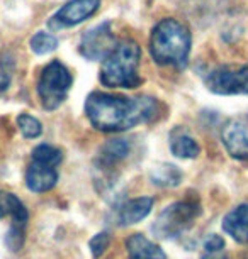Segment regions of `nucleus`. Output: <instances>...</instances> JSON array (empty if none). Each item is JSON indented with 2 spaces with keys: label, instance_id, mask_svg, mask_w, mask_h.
I'll list each match as a JSON object with an SVG mask.
<instances>
[{
  "label": "nucleus",
  "instance_id": "f257e3e1",
  "mask_svg": "<svg viewBox=\"0 0 248 259\" xmlns=\"http://www.w3.org/2000/svg\"><path fill=\"white\" fill-rule=\"evenodd\" d=\"M158 114V102L152 97L128 99L121 95L92 92L85 100V115L102 133H121L147 124Z\"/></svg>",
  "mask_w": 248,
  "mask_h": 259
},
{
  "label": "nucleus",
  "instance_id": "f03ea898",
  "mask_svg": "<svg viewBox=\"0 0 248 259\" xmlns=\"http://www.w3.org/2000/svg\"><path fill=\"white\" fill-rule=\"evenodd\" d=\"M191 32L175 19H163L153 27L150 37L152 58L162 66L186 68L191 55Z\"/></svg>",
  "mask_w": 248,
  "mask_h": 259
},
{
  "label": "nucleus",
  "instance_id": "7ed1b4c3",
  "mask_svg": "<svg viewBox=\"0 0 248 259\" xmlns=\"http://www.w3.org/2000/svg\"><path fill=\"white\" fill-rule=\"evenodd\" d=\"M141 50L133 39H124L102 61L99 80L109 89H136L141 83L138 75Z\"/></svg>",
  "mask_w": 248,
  "mask_h": 259
},
{
  "label": "nucleus",
  "instance_id": "20e7f679",
  "mask_svg": "<svg viewBox=\"0 0 248 259\" xmlns=\"http://www.w3.org/2000/svg\"><path fill=\"white\" fill-rule=\"evenodd\" d=\"M72 81H74L72 73L61 61L55 60L46 65L38 80V95H40L41 105L46 110L58 109L66 100Z\"/></svg>",
  "mask_w": 248,
  "mask_h": 259
},
{
  "label": "nucleus",
  "instance_id": "39448f33",
  "mask_svg": "<svg viewBox=\"0 0 248 259\" xmlns=\"http://www.w3.org/2000/svg\"><path fill=\"white\" fill-rule=\"evenodd\" d=\"M199 215V207L192 202H175L163 208L153 224L155 236L160 239H175L182 236Z\"/></svg>",
  "mask_w": 248,
  "mask_h": 259
},
{
  "label": "nucleus",
  "instance_id": "423d86ee",
  "mask_svg": "<svg viewBox=\"0 0 248 259\" xmlns=\"http://www.w3.org/2000/svg\"><path fill=\"white\" fill-rule=\"evenodd\" d=\"M206 87L218 95H248V65L221 66L207 73Z\"/></svg>",
  "mask_w": 248,
  "mask_h": 259
},
{
  "label": "nucleus",
  "instance_id": "0eeeda50",
  "mask_svg": "<svg viewBox=\"0 0 248 259\" xmlns=\"http://www.w3.org/2000/svg\"><path fill=\"white\" fill-rule=\"evenodd\" d=\"M118 46L113 31H111V21L97 24L95 27L89 29L80 39L79 51L85 60L90 61H104L114 48Z\"/></svg>",
  "mask_w": 248,
  "mask_h": 259
},
{
  "label": "nucleus",
  "instance_id": "6e6552de",
  "mask_svg": "<svg viewBox=\"0 0 248 259\" xmlns=\"http://www.w3.org/2000/svg\"><path fill=\"white\" fill-rule=\"evenodd\" d=\"M99 7H100V0H70V2L65 4V6L50 19L48 26H50L53 31L79 26V24H82L89 17L94 16V14L99 11Z\"/></svg>",
  "mask_w": 248,
  "mask_h": 259
},
{
  "label": "nucleus",
  "instance_id": "1a4fd4ad",
  "mask_svg": "<svg viewBox=\"0 0 248 259\" xmlns=\"http://www.w3.org/2000/svg\"><path fill=\"white\" fill-rule=\"evenodd\" d=\"M221 141L230 156L248 159V114L231 117L221 129Z\"/></svg>",
  "mask_w": 248,
  "mask_h": 259
},
{
  "label": "nucleus",
  "instance_id": "9d476101",
  "mask_svg": "<svg viewBox=\"0 0 248 259\" xmlns=\"http://www.w3.org/2000/svg\"><path fill=\"white\" fill-rule=\"evenodd\" d=\"M58 182V171L56 166L40 163V161H34L29 164L26 171V185L27 188L34 193H45L55 187Z\"/></svg>",
  "mask_w": 248,
  "mask_h": 259
},
{
  "label": "nucleus",
  "instance_id": "9b49d317",
  "mask_svg": "<svg viewBox=\"0 0 248 259\" xmlns=\"http://www.w3.org/2000/svg\"><path fill=\"white\" fill-rule=\"evenodd\" d=\"M223 231L236 242L248 244V203L238 205L223 219Z\"/></svg>",
  "mask_w": 248,
  "mask_h": 259
},
{
  "label": "nucleus",
  "instance_id": "f8f14e48",
  "mask_svg": "<svg viewBox=\"0 0 248 259\" xmlns=\"http://www.w3.org/2000/svg\"><path fill=\"white\" fill-rule=\"evenodd\" d=\"M126 247H128L129 259H167L163 249L147 239L143 234H133L126 241Z\"/></svg>",
  "mask_w": 248,
  "mask_h": 259
},
{
  "label": "nucleus",
  "instance_id": "ddd939ff",
  "mask_svg": "<svg viewBox=\"0 0 248 259\" xmlns=\"http://www.w3.org/2000/svg\"><path fill=\"white\" fill-rule=\"evenodd\" d=\"M153 208V198L152 197H138L123 205L119 212V221L123 226H133V224L141 222L147 219Z\"/></svg>",
  "mask_w": 248,
  "mask_h": 259
},
{
  "label": "nucleus",
  "instance_id": "4468645a",
  "mask_svg": "<svg viewBox=\"0 0 248 259\" xmlns=\"http://www.w3.org/2000/svg\"><path fill=\"white\" fill-rule=\"evenodd\" d=\"M4 217H12V226L26 229L27 210L14 193L0 192V219Z\"/></svg>",
  "mask_w": 248,
  "mask_h": 259
},
{
  "label": "nucleus",
  "instance_id": "2eb2a0df",
  "mask_svg": "<svg viewBox=\"0 0 248 259\" xmlns=\"http://www.w3.org/2000/svg\"><path fill=\"white\" fill-rule=\"evenodd\" d=\"M150 180L163 188H173L179 187L182 182V171L177 168L175 164L168 163H160L157 166H153L150 171Z\"/></svg>",
  "mask_w": 248,
  "mask_h": 259
},
{
  "label": "nucleus",
  "instance_id": "dca6fc26",
  "mask_svg": "<svg viewBox=\"0 0 248 259\" xmlns=\"http://www.w3.org/2000/svg\"><path fill=\"white\" fill-rule=\"evenodd\" d=\"M170 151L173 156L182 159H192L197 158L201 153V148L196 143V139H192L191 136L186 133H173L172 139H170Z\"/></svg>",
  "mask_w": 248,
  "mask_h": 259
},
{
  "label": "nucleus",
  "instance_id": "f3484780",
  "mask_svg": "<svg viewBox=\"0 0 248 259\" xmlns=\"http://www.w3.org/2000/svg\"><path fill=\"white\" fill-rule=\"evenodd\" d=\"M129 154V143L124 139H113L104 144L100 149V163L104 166H113L118 161L124 159Z\"/></svg>",
  "mask_w": 248,
  "mask_h": 259
},
{
  "label": "nucleus",
  "instance_id": "a211bd4d",
  "mask_svg": "<svg viewBox=\"0 0 248 259\" xmlns=\"http://www.w3.org/2000/svg\"><path fill=\"white\" fill-rule=\"evenodd\" d=\"M58 46V39L50 32L40 31L36 32L31 39V50L36 55H48V53L55 51Z\"/></svg>",
  "mask_w": 248,
  "mask_h": 259
},
{
  "label": "nucleus",
  "instance_id": "6ab92c4d",
  "mask_svg": "<svg viewBox=\"0 0 248 259\" xmlns=\"http://www.w3.org/2000/svg\"><path fill=\"white\" fill-rule=\"evenodd\" d=\"M17 127L26 139H36L43 134L41 122L29 114H21L17 117Z\"/></svg>",
  "mask_w": 248,
  "mask_h": 259
},
{
  "label": "nucleus",
  "instance_id": "aec40b11",
  "mask_svg": "<svg viewBox=\"0 0 248 259\" xmlns=\"http://www.w3.org/2000/svg\"><path fill=\"white\" fill-rule=\"evenodd\" d=\"M32 159L40 161V163L51 164V166H58L61 163L63 154H61L60 149L53 148V146H50V144H41V146H38V148H34Z\"/></svg>",
  "mask_w": 248,
  "mask_h": 259
},
{
  "label": "nucleus",
  "instance_id": "412c9836",
  "mask_svg": "<svg viewBox=\"0 0 248 259\" xmlns=\"http://www.w3.org/2000/svg\"><path fill=\"white\" fill-rule=\"evenodd\" d=\"M109 242H111V236L108 232H99L95 234L94 237L90 239V251H92V256H94L95 259L100 257L102 254L105 252V249L109 247Z\"/></svg>",
  "mask_w": 248,
  "mask_h": 259
},
{
  "label": "nucleus",
  "instance_id": "4be33fe9",
  "mask_svg": "<svg viewBox=\"0 0 248 259\" xmlns=\"http://www.w3.org/2000/svg\"><path fill=\"white\" fill-rule=\"evenodd\" d=\"M12 70H14V63L9 58H0V94L7 92V89L11 87Z\"/></svg>",
  "mask_w": 248,
  "mask_h": 259
},
{
  "label": "nucleus",
  "instance_id": "5701e85b",
  "mask_svg": "<svg viewBox=\"0 0 248 259\" xmlns=\"http://www.w3.org/2000/svg\"><path fill=\"white\" fill-rule=\"evenodd\" d=\"M223 247H225V241H223L221 236H218V234H211L206 242H204V249H206L207 252H220L223 251Z\"/></svg>",
  "mask_w": 248,
  "mask_h": 259
},
{
  "label": "nucleus",
  "instance_id": "b1692460",
  "mask_svg": "<svg viewBox=\"0 0 248 259\" xmlns=\"http://www.w3.org/2000/svg\"><path fill=\"white\" fill-rule=\"evenodd\" d=\"M202 259H226V257L221 256V254H218V252H209V256L202 257Z\"/></svg>",
  "mask_w": 248,
  "mask_h": 259
}]
</instances>
